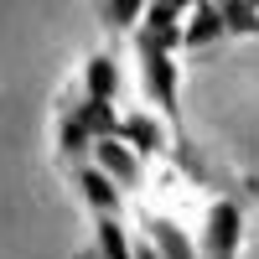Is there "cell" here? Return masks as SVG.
<instances>
[{
	"mask_svg": "<svg viewBox=\"0 0 259 259\" xmlns=\"http://www.w3.org/2000/svg\"><path fill=\"white\" fill-rule=\"evenodd\" d=\"M223 36H228L223 6H218V0H197V6L187 11V21H182V47L202 52V47H212V41H223Z\"/></svg>",
	"mask_w": 259,
	"mask_h": 259,
	"instance_id": "obj_5",
	"label": "cell"
},
{
	"mask_svg": "<svg viewBox=\"0 0 259 259\" xmlns=\"http://www.w3.org/2000/svg\"><path fill=\"white\" fill-rule=\"evenodd\" d=\"M68 182H73V192H78V202L94 212H124V187L109 177L104 166H94V161H73L68 166Z\"/></svg>",
	"mask_w": 259,
	"mask_h": 259,
	"instance_id": "obj_3",
	"label": "cell"
},
{
	"mask_svg": "<svg viewBox=\"0 0 259 259\" xmlns=\"http://www.w3.org/2000/svg\"><path fill=\"white\" fill-rule=\"evenodd\" d=\"M135 259H161V249L150 244V239H135Z\"/></svg>",
	"mask_w": 259,
	"mask_h": 259,
	"instance_id": "obj_11",
	"label": "cell"
},
{
	"mask_svg": "<svg viewBox=\"0 0 259 259\" xmlns=\"http://www.w3.org/2000/svg\"><path fill=\"white\" fill-rule=\"evenodd\" d=\"M249 197H254V182H239L233 192L212 197L202 212V259H239L244 249V228H249Z\"/></svg>",
	"mask_w": 259,
	"mask_h": 259,
	"instance_id": "obj_2",
	"label": "cell"
},
{
	"mask_svg": "<svg viewBox=\"0 0 259 259\" xmlns=\"http://www.w3.org/2000/svg\"><path fill=\"white\" fill-rule=\"evenodd\" d=\"M254 6H259V0H254Z\"/></svg>",
	"mask_w": 259,
	"mask_h": 259,
	"instance_id": "obj_14",
	"label": "cell"
},
{
	"mask_svg": "<svg viewBox=\"0 0 259 259\" xmlns=\"http://www.w3.org/2000/svg\"><path fill=\"white\" fill-rule=\"evenodd\" d=\"M254 36H259V26H254Z\"/></svg>",
	"mask_w": 259,
	"mask_h": 259,
	"instance_id": "obj_13",
	"label": "cell"
},
{
	"mask_svg": "<svg viewBox=\"0 0 259 259\" xmlns=\"http://www.w3.org/2000/svg\"><path fill=\"white\" fill-rule=\"evenodd\" d=\"M78 89L89 94V99H119V62H114V52H94V57H83V68H78Z\"/></svg>",
	"mask_w": 259,
	"mask_h": 259,
	"instance_id": "obj_7",
	"label": "cell"
},
{
	"mask_svg": "<svg viewBox=\"0 0 259 259\" xmlns=\"http://www.w3.org/2000/svg\"><path fill=\"white\" fill-rule=\"evenodd\" d=\"M73 259H104V254H99V249H94V244H83V249H78V254H73Z\"/></svg>",
	"mask_w": 259,
	"mask_h": 259,
	"instance_id": "obj_12",
	"label": "cell"
},
{
	"mask_svg": "<svg viewBox=\"0 0 259 259\" xmlns=\"http://www.w3.org/2000/svg\"><path fill=\"white\" fill-rule=\"evenodd\" d=\"M89 161H94V166H104V171H109V177H114L124 192H140V187H145V166H140V150L130 145V140H119V135H104V140H94Z\"/></svg>",
	"mask_w": 259,
	"mask_h": 259,
	"instance_id": "obj_4",
	"label": "cell"
},
{
	"mask_svg": "<svg viewBox=\"0 0 259 259\" xmlns=\"http://www.w3.org/2000/svg\"><path fill=\"white\" fill-rule=\"evenodd\" d=\"M218 6H223L228 36H254V26H259V6L254 0H218Z\"/></svg>",
	"mask_w": 259,
	"mask_h": 259,
	"instance_id": "obj_10",
	"label": "cell"
},
{
	"mask_svg": "<svg viewBox=\"0 0 259 259\" xmlns=\"http://www.w3.org/2000/svg\"><path fill=\"white\" fill-rule=\"evenodd\" d=\"M130 36H135V62H140V89H145V99L171 119L177 145L187 150L182 104H177V47H182V31H177V26H156V21H140Z\"/></svg>",
	"mask_w": 259,
	"mask_h": 259,
	"instance_id": "obj_1",
	"label": "cell"
},
{
	"mask_svg": "<svg viewBox=\"0 0 259 259\" xmlns=\"http://www.w3.org/2000/svg\"><path fill=\"white\" fill-rule=\"evenodd\" d=\"M119 140H130L140 156H166V124L150 114V109H124L119 114Z\"/></svg>",
	"mask_w": 259,
	"mask_h": 259,
	"instance_id": "obj_6",
	"label": "cell"
},
{
	"mask_svg": "<svg viewBox=\"0 0 259 259\" xmlns=\"http://www.w3.org/2000/svg\"><path fill=\"white\" fill-rule=\"evenodd\" d=\"M145 6H150V0H94V16H99V26L109 36H124V31L140 26Z\"/></svg>",
	"mask_w": 259,
	"mask_h": 259,
	"instance_id": "obj_9",
	"label": "cell"
},
{
	"mask_svg": "<svg viewBox=\"0 0 259 259\" xmlns=\"http://www.w3.org/2000/svg\"><path fill=\"white\" fill-rule=\"evenodd\" d=\"M94 249L104 259H135V239L124 233L119 212H99V218H94Z\"/></svg>",
	"mask_w": 259,
	"mask_h": 259,
	"instance_id": "obj_8",
	"label": "cell"
}]
</instances>
